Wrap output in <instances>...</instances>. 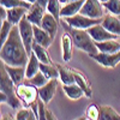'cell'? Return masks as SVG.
Returning <instances> with one entry per match:
<instances>
[{
  "instance_id": "obj_12",
  "label": "cell",
  "mask_w": 120,
  "mask_h": 120,
  "mask_svg": "<svg viewBox=\"0 0 120 120\" xmlns=\"http://www.w3.org/2000/svg\"><path fill=\"white\" fill-rule=\"evenodd\" d=\"M73 38L70 33H64L61 36V51H63V60L65 63H68L72 59L73 54Z\"/></svg>"
},
{
  "instance_id": "obj_39",
  "label": "cell",
  "mask_w": 120,
  "mask_h": 120,
  "mask_svg": "<svg viewBox=\"0 0 120 120\" xmlns=\"http://www.w3.org/2000/svg\"><path fill=\"white\" fill-rule=\"evenodd\" d=\"M100 1H101V3H102V4H105V3H106V1H108V0H100Z\"/></svg>"
},
{
  "instance_id": "obj_4",
  "label": "cell",
  "mask_w": 120,
  "mask_h": 120,
  "mask_svg": "<svg viewBox=\"0 0 120 120\" xmlns=\"http://www.w3.org/2000/svg\"><path fill=\"white\" fill-rule=\"evenodd\" d=\"M16 94L18 98L22 101L23 107H30L40 97L38 88L31 84L30 82H26V83L23 82L21 84H18L16 86Z\"/></svg>"
},
{
  "instance_id": "obj_3",
  "label": "cell",
  "mask_w": 120,
  "mask_h": 120,
  "mask_svg": "<svg viewBox=\"0 0 120 120\" xmlns=\"http://www.w3.org/2000/svg\"><path fill=\"white\" fill-rule=\"evenodd\" d=\"M63 25L65 28V30L72 35V38H73V42H75V46L77 48H79L81 51L88 53V54H95V53H98V49L96 47V43H95V40L91 37L88 33L86 29H77V28H72L65 21L63 22Z\"/></svg>"
},
{
  "instance_id": "obj_17",
  "label": "cell",
  "mask_w": 120,
  "mask_h": 120,
  "mask_svg": "<svg viewBox=\"0 0 120 120\" xmlns=\"http://www.w3.org/2000/svg\"><path fill=\"white\" fill-rule=\"evenodd\" d=\"M96 47L98 52L102 53H116L120 52V41L119 38H112V40H106V41H100L96 42Z\"/></svg>"
},
{
  "instance_id": "obj_27",
  "label": "cell",
  "mask_w": 120,
  "mask_h": 120,
  "mask_svg": "<svg viewBox=\"0 0 120 120\" xmlns=\"http://www.w3.org/2000/svg\"><path fill=\"white\" fill-rule=\"evenodd\" d=\"M16 119L17 120H35L37 119V116L30 107H24V108L22 107L21 109H18V112L16 114Z\"/></svg>"
},
{
  "instance_id": "obj_10",
  "label": "cell",
  "mask_w": 120,
  "mask_h": 120,
  "mask_svg": "<svg viewBox=\"0 0 120 120\" xmlns=\"http://www.w3.org/2000/svg\"><path fill=\"white\" fill-rule=\"evenodd\" d=\"M56 88H58V78L49 79L47 84H45L41 88H38L40 98H41L46 105H48L49 102L52 101V98L54 97Z\"/></svg>"
},
{
  "instance_id": "obj_25",
  "label": "cell",
  "mask_w": 120,
  "mask_h": 120,
  "mask_svg": "<svg viewBox=\"0 0 120 120\" xmlns=\"http://www.w3.org/2000/svg\"><path fill=\"white\" fill-rule=\"evenodd\" d=\"M58 70H59V77L60 81L63 82V84H71V83H76L75 82V76H73V71L72 68L63 66V65H56Z\"/></svg>"
},
{
  "instance_id": "obj_2",
  "label": "cell",
  "mask_w": 120,
  "mask_h": 120,
  "mask_svg": "<svg viewBox=\"0 0 120 120\" xmlns=\"http://www.w3.org/2000/svg\"><path fill=\"white\" fill-rule=\"evenodd\" d=\"M16 86L17 85L13 83V81L6 71L5 64L1 61V65H0V89H1L0 101H1V103H7L8 106H11L12 109L23 107L22 101L18 98L16 94Z\"/></svg>"
},
{
  "instance_id": "obj_37",
  "label": "cell",
  "mask_w": 120,
  "mask_h": 120,
  "mask_svg": "<svg viewBox=\"0 0 120 120\" xmlns=\"http://www.w3.org/2000/svg\"><path fill=\"white\" fill-rule=\"evenodd\" d=\"M48 1H49V0H37V4H40V5H41V6H43L46 10H47V4H48Z\"/></svg>"
},
{
  "instance_id": "obj_18",
  "label": "cell",
  "mask_w": 120,
  "mask_h": 120,
  "mask_svg": "<svg viewBox=\"0 0 120 120\" xmlns=\"http://www.w3.org/2000/svg\"><path fill=\"white\" fill-rule=\"evenodd\" d=\"M108 31H111L118 36H120V19L115 15H107L102 18V23H101Z\"/></svg>"
},
{
  "instance_id": "obj_9",
  "label": "cell",
  "mask_w": 120,
  "mask_h": 120,
  "mask_svg": "<svg viewBox=\"0 0 120 120\" xmlns=\"http://www.w3.org/2000/svg\"><path fill=\"white\" fill-rule=\"evenodd\" d=\"M88 30V33L91 35V37L95 40L96 42H100V41H106V40H112V38H119L120 36L108 31V30L100 23V24H95L93 26H90Z\"/></svg>"
},
{
  "instance_id": "obj_15",
  "label": "cell",
  "mask_w": 120,
  "mask_h": 120,
  "mask_svg": "<svg viewBox=\"0 0 120 120\" xmlns=\"http://www.w3.org/2000/svg\"><path fill=\"white\" fill-rule=\"evenodd\" d=\"M53 37L49 35L46 30L41 26H38V25H34V41L40 43V45H42L43 47L48 48V47H51L52 43H53Z\"/></svg>"
},
{
  "instance_id": "obj_11",
  "label": "cell",
  "mask_w": 120,
  "mask_h": 120,
  "mask_svg": "<svg viewBox=\"0 0 120 120\" xmlns=\"http://www.w3.org/2000/svg\"><path fill=\"white\" fill-rule=\"evenodd\" d=\"M45 13H46V8L43 6H41L40 4H37V3H34V4H31L30 8L28 10L26 18L29 19V22H31L33 25L41 26Z\"/></svg>"
},
{
  "instance_id": "obj_35",
  "label": "cell",
  "mask_w": 120,
  "mask_h": 120,
  "mask_svg": "<svg viewBox=\"0 0 120 120\" xmlns=\"http://www.w3.org/2000/svg\"><path fill=\"white\" fill-rule=\"evenodd\" d=\"M6 18H7V8L1 5V7H0V19H1V22H3Z\"/></svg>"
},
{
  "instance_id": "obj_5",
  "label": "cell",
  "mask_w": 120,
  "mask_h": 120,
  "mask_svg": "<svg viewBox=\"0 0 120 120\" xmlns=\"http://www.w3.org/2000/svg\"><path fill=\"white\" fill-rule=\"evenodd\" d=\"M18 29H19V34L24 42V46L26 48V52L30 55L33 53V43H34V25L31 22H29V19L23 17V19L18 23Z\"/></svg>"
},
{
  "instance_id": "obj_19",
  "label": "cell",
  "mask_w": 120,
  "mask_h": 120,
  "mask_svg": "<svg viewBox=\"0 0 120 120\" xmlns=\"http://www.w3.org/2000/svg\"><path fill=\"white\" fill-rule=\"evenodd\" d=\"M84 1L85 0H71L70 3H67L65 6L61 7L60 16L65 18V17H71V16L77 15L79 11H81Z\"/></svg>"
},
{
  "instance_id": "obj_21",
  "label": "cell",
  "mask_w": 120,
  "mask_h": 120,
  "mask_svg": "<svg viewBox=\"0 0 120 120\" xmlns=\"http://www.w3.org/2000/svg\"><path fill=\"white\" fill-rule=\"evenodd\" d=\"M33 52H34V54L37 56V59L41 63H43V64H53L52 59H51V55H49V53L47 51V48L43 47L42 45H40V43L34 41V43H33Z\"/></svg>"
},
{
  "instance_id": "obj_1",
  "label": "cell",
  "mask_w": 120,
  "mask_h": 120,
  "mask_svg": "<svg viewBox=\"0 0 120 120\" xmlns=\"http://www.w3.org/2000/svg\"><path fill=\"white\" fill-rule=\"evenodd\" d=\"M0 58L3 63L11 66H25L28 64L30 55L19 34L18 25H13L7 40L1 45Z\"/></svg>"
},
{
  "instance_id": "obj_13",
  "label": "cell",
  "mask_w": 120,
  "mask_h": 120,
  "mask_svg": "<svg viewBox=\"0 0 120 120\" xmlns=\"http://www.w3.org/2000/svg\"><path fill=\"white\" fill-rule=\"evenodd\" d=\"M59 23L60 22L58 21V19L52 13H49L47 11L45 13V16H43L42 23H41V28H43L46 31L54 38L56 33H58V29H59Z\"/></svg>"
},
{
  "instance_id": "obj_40",
  "label": "cell",
  "mask_w": 120,
  "mask_h": 120,
  "mask_svg": "<svg viewBox=\"0 0 120 120\" xmlns=\"http://www.w3.org/2000/svg\"><path fill=\"white\" fill-rule=\"evenodd\" d=\"M118 17H119V19H120V16H118Z\"/></svg>"
},
{
  "instance_id": "obj_16",
  "label": "cell",
  "mask_w": 120,
  "mask_h": 120,
  "mask_svg": "<svg viewBox=\"0 0 120 120\" xmlns=\"http://www.w3.org/2000/svg\"><path fill=\"white\" fill-rule=\"evenodd\" d=\"M5 64V63H4ZM5 68L8 73V76L11 77V79L13 81V83L16 85L23 83L24 78H26L25 75V67L24 66H11V65H6L5 64Z\"/></svg>"
},
{
  "instance_id": "obj_31",
  "label": "cell",
  "mask_w": 120,
  "mask_h": 120,
  "mask_svg": "<svg viewBox=\"0 0 120 120\" xmlns=\"http://www.w3.org/2000/svg\"><path fill=\"white\" fill-rule=\"evenodd\" d=\"M12 28H13V24L11 22H8L7 19H5V21L1 22V30H0V41H1V45L5 43L10 33H11Z\"/></svg>"
},
{
  "instance_id": "obj_7",
  "label": "cell",
  "mask_w": 120,
  "mask_h": 120,
  "mask_svg": "<svg viewBox=\"0 0 120 120\" xmlns=\"http://www.w3.org/2000/svg\"><path fill=\"white\" fill-rule=\"evenodd\" d=\"M103 4L100 0H85L79 13L91 18H103Z\"/></svg>"
},
{
  "instance_id": "obj_6",
  "label": "cell",
  "mask_w": 120,
  "mask_h": 120,
  "mask_svg": "<svg viewBox=\"0 0 120 120\" xmlns=\"http://www.w3.org/2000/svg\"><path fill=\"white\" fill-rule=\"evenodd\" d=\"M64 21L72 28L89 29L90 26H93L95 24L102 23V18H91V17L84 16L82 13H77V15L71 16V17H65Z\"/></svg>"
},
{
  "instance_id": "obj_29",
  "label": "cell",
  "mask_w": 120,
  "mask_h": 120,
  "mask_svg": "<svg viewBox=\"0 0 120 120\" xmlns=\"http://www.w3.org/2000/svg\"><path fill=\"white\" fill-rule=\"evenodd\" d=\"M48 81H49V79L46 77V75H45L42 71H38L35 76H33L31 78H29V79H28V82H30L31 84H34V85L37 86V88L43 86L45 84L48 83Z\"/></svg>"
},
{
  "instance_id": "obj_8",
  "label": "cell",
  "mask_w": 120,
  "mask_h": 120,
  "mask_svg": "<svg viewBox=\"0 0 120 120\" xmlns=\"http://www.w3.org/2000/svg\"><path fill=\"white\" fill-rule=\"evenodd\" d=\"M90 58H93L96 63L102 65L105 67H111L114 68L120 63V52L116 53H102L98 52L95 54H89Z\"/></svg>"
},
{
  "instance_id": "obj_14",
  "label": "cell",
  "mask_w": 120,
  "mask_h": 120,
  "mask_svg": "<svg viewBox=\"0 0 120 120\" xmlns=\"http://www.w3.org/2000/svg\"><path fill=\"white\" fill-rule=\"evenodd\" d=\"M72 71H73V76H75V82L83 89L84 95L90 98L93 96V89H91V85H90V82H89L88 77L83 72L79 71V70L72 68Z\"/></svg>"
},
{
  "instance_id": "obj_36",
  "label": "cell",
  "mask_w": 120,
  "mask_h": 120,
  "mask_svg": "<svg viewBox=\"0 0 120 120\" xmlns=\"http://www.w3.org/2000/svg\"><path fill=\"white\" fill-rule=\"evenodd\" d=\"M46 119H52V120H54V119H56L55 116H54V114L49 111V109L47 108V112H46Z\"/></svg>"
},
{
  "instance_id": "obj_26",
  "label": "cell",
  "mask_w": 120,
  "mask_h": 120,
  "mask_svg": "<svg viewBox=\"0 0 120 120\" xmlns=\"http://www.w3.org/2000/svg\"><path fill=\"white\" fill-rule=\"evenodd\" d=\"M40 70L46 75L48 79H53V78H59V70L58 66L54 64H40Z\"/></svg>"
},
{
  "instance_id": "obj_33",
  "label": "cell",
  "mask_w": 120,
  "mask_h": 120,
  "mask_svg": "<svg viewBox=\"0 0 120 120\" xmlns=\"http://www.w3.org/2000/svg\"><path fill=\"white\" fill-rule=\"evenodd\" d=\"M86 119L90 120H98L100 119V106L97 105H90L86 108Z\"/></svg>"
},
{
  "instance_id": "obj_22",
  "label": "cell",
  "mask_w": 120,
  "mask_h": 120,
  "mask_svg": "<svg viewBox=\"0 0 120 120\" xmlns=\"http://www.w3.org/2000/svg\"><path fill=\"white\" fill-rule=\"evenodd\" d=\"M63 90L66 94V96L71 100H78L84 95L83 89L79 86L77 83H71V84H64Z\"/></svg>"
},
{
  "instance_id": "obj_24",
  "label": "cell",
  "mask_w": 120,
  "mask_h": 120,
  "mask_svg": "<svg viewBox=\"0 0 120 120\" xmlns=\"http://www.w3.org/2000/svg\"><path fill=\"white\" fill-rule=\"evenodd\" d=\"M100 120H120V114L111 106H100Z\"/></svg>"
},
{
  "instance_id": "obj_20",
  "label": "cell",
  "mask_w": 120,
  "mask_h": 120,
  "mask_svg": "<svg viewBox=\"0 0 120 120\" xmlns=\"http://www.w3.org/2000/svg\"><path fill=\"white\" fill-rule=\"evenodd\" d=\"M28 10L26 7H11V8H7V21L11 22L13 25H18V23L23 19V17L26 16L28 13Z\"/></svg>"
},
{
  "instance_id": "obj_34",
  "label": "cell",
  "mask_w": 120,
  "mask_h": 120,
  "mask_svg": "<svg viewBox=\"0 0 120 120\" xmlns=\"http://www.w3.org/2000/svg\"><path fill=\"white\" fill-rule=\"evenodd\" d=\"M37 102H38V119L46 120V112H47L46 103H45L40 97H38V100H37Z\"/></svg>"
},
{
  "instance_id": "obj_23",
  "label": "cell",
  "mask_w": 120,
  "mask_h": 120,
  "mask_svg": "<svg viewBox=\"0 0 120 120\" xmlns=\"http://www.w3.org/2000/svg\"><path fill=\"white\" fill-rule=\"evenodd\" d=\"M40 64L41 61L37 59V56L34 54V52L30 54V58H29V61L26 64V67H25V75H26V79L31 78L33 76H35L40 70Z\"/></svg>"
},
{
  "instance_id": "obj_41",
  "label": "cell",
  "mask_w": 120,
  "mask_h": 120,
  "mask_svg": "<svg viewBox=\"0 0 120 120\" xmlns=\"http://www.w3.org/2000/svg\"><path fill=\"white\" fill-rule=\"evenodd\" d=\"M119 41H120V37H119Z\"/></svg>"
},
{
  "instance_id": "obj_28",
  "label": "cell",
  "mask_w": 120,
  "mask_h": 120,
  "mask_svg": "<svg viewBox=\"0 0 120 120\" xmlns=\"http://www.w3.org/2000/svg\"><path fill=\"white\" fill-rule=\"evenodd\" d=\"M60 0H49L48 4H47V11L49 13H52L59 22H61L60 21V11H61V8H60Z\"/></svg>"
},
{
  "instance_id": "obj_32",
  "label": "cell",
  "mask_w": 120,
  "mask_h": 120,
  "mask_svg": "<svg viewBox=\"0 0 120 120\" xmlns=\"http://www.w3.org/2000/svg\"><path fill=\"white\" fill-rule=\"evenodd\" d=\"M103 6L109 11V13L120 16V0H108L103 4Z\"/></svg>"
},
{
  "instance_id": "obj_38",
  "label": "cell",
  "mask_w": 120,
  "mask_h": 120,
  "mask_svg": "<svg viewBox=\"0 0 120 120\" xmlns=\"http://www.w3.org/2000/svg\"><path fill=\"white\" fill-rule=\"evenodd\" d=\"M25 1H28V3H30V4H34V3L37 1V0H25Z\"/></svg>"
},
{
  "instance_id": "obj_30",
  "label": "cell",
  "mask_w": 120,
  "mask_h": 120,
  "mask_svg": "<svg viewBox=\"0 0 120 120\" xmlns=\"http://www.w3.org/2000/svg\"><path fill=\"white\" fill-rule=\"evenodd\" d=\"M3 6H5L6 8H11V7H26L30 8L31 4L25 1V0H0Z\"/></svg>"
}]
</instances>
